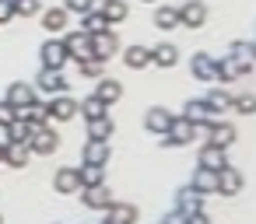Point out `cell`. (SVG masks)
<instances>
[{"label": "cell", "mask_w": 256, "mask_h": 224, "mask_svg": "<svg viewBox=\"0 0 256 224\" xmlns=\"http://www.w3.org/2000/svg\"><path fill=\"white\" fill-rule=\"evenodd\" d=\"M95 98L102 102V105H116L120 98H123V84L116 81V77H98V84H95Z\"/></svg>", "instance_id": "13"}, {"label": "cell", "mask_w": 256, "mask_h": 224, "mask_svg": "<svg viewBox=\"0 0 256 224\" xmlns=\"http://www.w3.org/2000/svg\"><path fill=\"white\" fill-rule=\"evenodd\" d=\"M106 221L109 224H137V207L134 203H109V210H106Z\"/></svg>", "instance_id": "20"}, {"label": "cell", "mask_w": 256, "mask_h": 224, "mask_svg": "<svg viewBox=\"0 0 256 224\" xmlns=\"http://www.w3.org/2000/svg\"><path fill=\"white\" fill-rule=\"evenodd\" d=\"M238 74L232 70V63L221 56V60H214V81H221V84H228V81H235Z\"/></svg>", "instance_id": "38"}, {"label": "cell", "mask_w": 256, "mask_h": 224, "mask_svg": "<svg viewBox=\"0 0 256 224\" xmlns=\"http://www.w3.org/2000/svg\"><path fill=\"white\" fill-rule=\"evenodd\" d=\"M53 189H56L60 196H74V193L81 189L78 168H56V175H53Z\"/></svg>", "instance_id": "14"}, {"label": "cell", "mask_w": 256, "mask_h": 224, "mask_svg": "<svg viewBox=\"0 0 256 224\" xmlns=\"http://www.w3.org/2000/svg\"><path fill=\"white\" fill-rule=\"evenodd\" d=\"M235 126L232 123H214L210 119V126H207V144H214V147H221V151H228L232 144H235Z\"/></svg>", "instance_id": "11"}, {"label": "cell", "mask_w": 256, "mask_h": 224, "mask_svg": "<svg viewBox=\"0 0 256 224\" xmlns=\"http://www.w3.org/2000/svg\"><path fill=\"white\" fill-rule=\"evenodd\" d=\"M179 11V25L182 28H200L204 21H207V7H204V0H186L182 7H176Z\"/></svg>", "instance_id": "8"}, {"label": "cell", "mask_w": 256, "mask_h": 224, "mask_svg": "<svg viewBox=\"0 0 256 224\" xmlns=\"http://www.w3.org/2000/svg\"><path fill=\"white\" fill-rule=\"evenodd\" d=\"M36 88H42L50 98H53V95H64V91H67L64 70H50V67H42V70H39V77H36Z\"/></svg>", "instance_id": "10"}, {"label": "cell", "mask_w": 256, "mask_h": 224, "mask_svg": "<svg viewBox=\"0 0 256 224\" xmlns=\"http://www.w3.org/2000/svg\"><path fill=\"white\" fill-rule=\"evenodd\" d=\"M4 102H11L14 109H25L28 102H36V84H25V81L8 84V98H4Z\"/></svg>", "instance_id": "16"}, {"label": "cell", "mask_w": 256, "mask_h": 224, "mask_svg": "<svg viewBox=\"0 0 256 224\" xmlns=\"http://www.w3.org/2000/svg\"><path fill=\"white\" fill-rule=\"evenodd\" d=\"M200 207H204V196H200L196 189L182 186V189L176 193V210H179V214H186V217H190V214H196Z\"/></svg>", "instance_id": "19"}, {"label": "cell", "mask_w": 256, "mask_h": 224, "mask_svg": "<svg viewBox=\"0 0 256 224\" xmlns=\"http://www.w3.org/2000/svg\"><path fill=\"white\" fill-rule=\"evenodd\" d=\"M18 116L32 126V130H39V126H46V123H53L50 119V109H46V102H28L25 109H18Z\"/></svg>", "instance_id": "17"}, {"label": "cell", "mask_w": 256, "mask_h": 224, "mask_svg": "<svg viewBox=\"0 0 256 224\" xmlns=\"http://www.w3.org/2000/svg\"><path fill=\"white\" fill-rule=\"evenodd\" d=\"M32 133H36V130H32V126H28V123H25V119L18 116V119H14L11 126H4V144H8V140H18V144H28V140H32Z\"/></svg>", "instance_id": "31"}, {"label": "cell", "mask_w": 256, "mask_h": 224, "mask_svg": "<svg viewBox=\"0 0 256 224\" xmlns=\"http://www.w3.org/2000/svg\"><path fill=\"white\" fill-rule=\"evenodd\" d=\"M196 133H193V123L186 119V116H172V123H168V130L162 133V144L165 147H182V144H190Z\"/></svg>", "instance_id": "2"}, {"label": "cell", "mask_w": 256, "mask_h": 224, "mask_svg": "<svg viewBox=\"0 0 256 224\" xmlns=\"http://www.w3.org/2000/svg\"><path fill=\"white\" fill-rule=\"evenodd\" d=\"M0 158H4V140H0Z\"/></svg>", "instance_id": "46"}, {"label": "cell", "mask_w": 256, "mask_h": 224, "mask_svg": "<svg viewBox=\"0 0 256 224\" xmlns=\"http://www.w3.org/2000/svg\"><path fill=\"white\" fill-rule=\"evenodd\" d=\"M162 224H186V214L172 210V214H165V221H162Z\"/></svg>", "instance_id": "44"}, {"label": "cell", "mask_w": 256, "mask_h": 224, "mask_svg": "<svg viewBox=\"0 0 256 224\" xmlns=\"http://www.w3.org/2000/svg\"><path fill=\"white\" fill-rule=\"evenodd\" d=\"M78 179H81V189L98 186V182H106V165H92V161H84V165L78 168Z\"/></svg>", "instance_id": "29"}, {"label": "cell", "mask_w": 256, "mask_h": 224, "mask_svg": "<svg viewBox=\"0 0 256 224\" xmlns=\"http://www.w3.org/2000/svg\"><path fill=\"white\" fill-rule=\"evenodd\" d=\"M204 102L210 105V112H224V109H232V95H228L224 88H210Z\"/></svg>", "instance_id": "34"}, {"label": "cell", "mask_w": 256, "mask_h": 224, "mask_svg": "<svg viewBox=\"0 0 256 224\" xmlns=\"http://www.w3.org/2000/svg\"><path fill=\"white\" fill-rule=\"evenodd\" d=\"M116 53H120V39H116L112 25L92 35V56H95V60H102V63H106V60H109V56H116Z\"/></svg>", "instance_id": "3"}, {"label": "cell", "mask_w": 256, "mask_h": 224, "mask_svg": "<svg viewBox=\"0 0 256 224\" xmlns=\"http://www.w3.org/2000/svg\"><path fill=\"white\" fill-rule=\"evenodd\" d=\"M14 18V4H11V0H0V25H8Z\"/></svg>", "instance_id": "43"}, {"label": "cell", "mask_w": 256, "mask_h": 224, "mask_svg": "<svg viewBox=\"0 0 256 224\" xmlns=\"http://www.w3.org/2000/svg\"><path fill=\"white\" fill-rule=\"evenodd\" d=\"M109 158H112L109 140H92V137H88V144H84V161H92V165H109Z\"/></svg>", "instance_id": "23"}, {"label": "cell", "mask_w": 256, "mask_h": 224, "mask_svg": "<svg viewBox=\"0 0 256 224\" xmlns=\"http://www.w3.org/2000/svg\"><path fill=\"white\" fill-rule=\"evenodd\" d=\"M252 53H256L252 39H249V42L242 39V42H232V49H228V56H224V60H228V63H232V70L242 77V74H252Z\"/></svg>", "instance_id": "1"}, {"label": "cell", "mask_w": 256, "mask_h": 224, "mask_svg": "<svg viewBox=\"0 0 256 224\" xmlns=\"http://www.w3.org/2000/svg\"><path fill=\"white\" fill-rule=\"evenodd\" d=\"M78 193H81V203H84V207H92V210H109V203H112V193H109V186H106V182L88 186V189H78Z\"/></svg>", "instance_id": "9"}, {"label": "cell", "mask_w": 256, "mask_h": 224, "mask_svg": "<svg viewBox=\"0 0 256 224\" xmlns=\"http://www.w3.org/2000/svg\"><path fill=\"white\" fill-rule=\"evenodd\" d=\"M154 28H162V32H168V28H179V11L176 7H158L154 11Z\"/></svg>", "instance_id": "33"}, {"label": "cell", "mask_w": 256, "mask_h": 224, "mask_svg": "<svg viewBox=\"0 0 256 224\" xmlns=\"http://www.w3.org/2000/svg\"><path fill=\"white\" fill-rule=\"evenodd\" d=\"M190 189H196L200 196H204V193H214V189H218V172L196 165V172H193V179H190Z\"/></svg>", "instance_id": "24"}, {"label": "cell", "mask_w": 256, "mask_h": 224, "mask_svg": "<svg viewBox=\"0 0 256 224\" xmlns=\"http://www.w3.org/2000/svg\"><path fill=\"white\" fill-rule=\"evenodd\" d=\"M18 119V109L11 105V102H0V130H4V126H11Z\"/></svg>", "instance_id": "42"}, {"label": "cell", "mask_w": 256, "mask_h": 224, "mask_svg": "<svg viewBox=\"0 0 256 224\" xmlns=\"http://www.w3.org/2000/svg\"><path fill=\"white\" fill-rule=\"evenodd\" d=\"M168 123H172V112H168V109H162V105L148 109V116H144V126H148V133H158V137L168 130Z\"/></svg>", "instance_id": "22"}, {"label": "cell", "mask_w": 256, "mask_h": 224, "mask_svg": "<svg viewBox=\"0 0 256 224\" xmlns=\"http://www.w3.org/2000/svg\"><path fill=\"white\" fill-rule=\"evenodd\" d=\"M196 165H200V168L218 172V168H224V165H228V154H224L221 147H214V144H204V147H200V154H196Z\"/></svg>", "instance_id": "18"}, {"label": "cell", "mask_w": 256, "mask_h": 224, "mask_svg": "<svg viewBox=\"0 0 256 224\" xmlns=\"http://www.w3.org/2000/svg\"><path fill=\"white\" fill-rule=\"evenodd\" d=\"M64 46H67V56L70 60H78V63L81 60H92V35L88 32H81V28L78 32H67L64 35Z\"/></svg>", "instance_id": "6"}, {"label": "cell", "mask_w": 256, "mask_h": 224, "mask_svg": "<svg viewBox=\"0 0 256 224\" xmlns=\"http://www.w3.org/2000/svg\"><path fill=\"white\" fill-rule=\"evenodd\" d=\"M112 130H116V126H112L109 112H106V116H98V119H88V137H92V140H109V137H112Z\"/></svg>", "instance_id": "32"}, {"label": "cell", "mask_w": 256, "mask_h": 224, "mask_svg": "<svg viewBox=\"0 0 256 224\" xmlns=\"http://www.w3.org/2000/svg\"><path fill=\"white\" fill-rule=\"evenodd\" d=\"M232 109H235V112H242V116H252V109H256V98H252V91H249V95H238V98H232Z\"/></svg>", "instance_id": "39"}, {"label": "cell", "mask_w": 256, "mask_h": 224, "mask_svg": "<svg viewBox=\"0 0 256 224\" xmlns=\"http://www.w3.org/2000/svg\"><path fill=\"white\" fill-rule=\"evenodd\" d=\"M102 28H109V21H106L98 11H88V14H81V32L95 35V32H102Z\"/></svg>", "instance_id": "36"}, {"label": "cell", "mask_w": 256, "mask_h": 224, "mask_svg": "<svg viewBox=\"0 0 256 224\" xmlns=\"http://www.w3.org/2000/svg\"><path fill=\"white\" fill-rule=\"evenodd\" d=\"M39 60H42V67H50V70H64V63L70 60L64 39H46V42L39 46Z\"/></svg>", "instance_id": "4"}, {"label": "cell", "mask_w": 256, "mask_h": 224, "mask_svg": "<svg viewBox=\"0 0 256 224\" xmlns=\"http://www.w3.org/2000/svg\"><path fill=\"white\" fill-rule=\"evenodd\" d=\"M28 158H32V151H28V144H18V140H8L4 144V165H11V168H25L28 165Z\"/></svg>", "instance_id": "15"}, {"label": "cell", "mask_w": 256, "mask_h": 224, "mask_svg": "<svg viewBox=\"0 0 256 224\" xmlns=\"http://www.w3.org/2000/svg\"><path fill=\"white\" fill-rule=\"evenodd\" d=\"M214 60H218V56H210V53H193L190 74L200 77V81H214Z\"/></svg>", "instance_id": "21"}, {"label": "cell", "mask_w": 256, "mask_h": 224, "mask_svg": "<svg viewBox=\"0 0 256 224\" xmlns=\"http://www.w3.org/2000/svg\"><path fill=\"white\" fill-rule=\"evenodd\" d=\"M123 63H126L130 70H144V67H151V49H148V46H130V49L123 53Z\"/></svg>", "instance_id": "27"}, {"label": "cell", "mask_w": 256, "mask_h": 224, "mask_svg": "<svg viewBox=\"0 0 256 224\" xmlns=\"http://www.w3.org/2000/svg\"><path fill=\"white\" fill-rule=\"evenodd\" d=\"M140 4H154V0H140Z\"/></svg>", "instance_id": "47"}, {"label": "cell", "mask_w": 256, "mask_h": 224, "mask_svg": "<svg viewBox=\"0 0 256 224\" xmlns=\"http://www.w3.org/2000/svg\"><path fill=\"white\" fill-rule=\"evenodd\" d=\"M67 14H88L92 11V0H64V4H60Z\"/></svg>", "instance_id": "40"}, {"label": "cell", "mask_w": 256, "mask_h": 224, "mask_svg": "<svg viewBox=\"0 0 256 224\" xmlns=\"http://www.w3.org/2000/svg\"><path fill=\"white\" fill-rule=\"evenodd\" d=\"M56 147H60V133L53 130V123L39 126V130L32 133V140H28V151H32V154H42V158H46V154H53Z\"/></svg>", "instance_id": "5"}, {"label": "cell", "mask_w": 256, "mask_h": 224, "mask_svg": "<svg viewBox=\"0 0 256 224\" xmlns=\"http://www.w3.org/2000/svg\"><path fill=\"white\" fill-rule=\"evenodd\" d=\"M78 112H81L84 119H98V116H106V112H109V105H102V102H98V98L92 95V98L78 102Z\"/></svg>", "instance_id": "35"}, {"label": "cell", "mask_w": 256, "mask_h": 224, "mask_svg": "<svg viewBox=\"0 0 256 224\" xmlns=\"http://www.w3.org/2000/svg\"><path fill=\"white\" fill-rule=\"evenodd\" d=\"M186 224H210V221H207V214H204V210H196V214H190V217H186Z\"/></svg>", "instance_id": "45"}, {"label": "cell", "mask_w": 256, "mask_h": 224, "mask_svg": "<svg viewBox=\"0 0 256 224\" xmlns=\"http://www.w3.org/2000/svg\"><path fill=\"white\" fill-rule=\"evenodd\" d=\"M67 18H70V14H67L64 7H50V11H42V28L56 35V32L67 28Z\"/></svg>", "instance_id": "30"}, {"label": "cell", "mask_w": 256, "mask_h": 224, "mask_svg": "<svg viewBox=\"0 0 256 224\" xmlns=\"http://www.w3.org/2000/svg\"><path fill=\"white\" fill-rule=\"evenodd\" d=\"M78 67H81V77H102V60H95V56L92 60H81Z\"/></svg>", "instance_id": "41"}, {"label": "cell", "mask_w": 256, "mask_h": 224, "mask_svg": "<svg viewBox=\"0 0 256 224\" xmlns=\"http://www.w3.org/2000/svg\"><path fill=\"white\" fill-rule=\"evenodd\" d=\"M14 4V18L22 14V18H36L39 11H42V0H11Z\"/></svg>", "instance_id": "37"}, {"label": "cell", "mask_w": 256, "mask_h": 224, "mask_svg": "<svg viewBox=\"0 0 256 224\" xmlns=\"http://www.w3.org/2000/svg\"><path fill=\"white\" fill-rule=\"evenodd\" d=\"M109 25H120V21H126V14H130V7H126V0H102V11H98Z\"/></svg>", "instance_id": "26"}, {"label": "cell", "mask_w": 256, "mask_h": 224, "mask_svg": "<svg viewBox=\"0 0 256 224\" xmlns=\"http://www.w3.org/2000/svg\"><path fill=\"white\" fill-rule=\"evenodd\" d=\"M182 116L196 126V123H207V119H214V112H210V105L204 102V98H190L186 102V109H182Z\"/></svg>", "instance_id": "25"}, {"label": "cell", "mask_w": 256, "mask_h": 224, "mask_svg": "<svg viewBox=\"0 0 256 224\" xmlns=\"http://www.w3.org/2000/svg\"><path fill=\"white\" fill-rule=\"evenodd\" d=\"M46 109H50V119H56V123H70L78 116V102L70 95H53L46 102Z\"/></svg>", "instance_id": "7"}, {"label": "cell", "mask_w": 256, "mask_h": 224, "mask_svg": "<svg viewBox=\"0 0 256 224\" xmlns=\"http://www.w3.org/2000/svg\"><path fill=\"white\" fill-rule=\"evenodd\" d=\"M0 224H4V217H0Z\"/></svg>", "instance_id": "48"}, {"label": "cell", "mask_w": 256, "mask_h": 224, "mask_svg": "<svg viewBox=\"0 0 256 224\" xmlns=\"http://www.w3.org/2000/svg\"><path fill=\"white\" fill-rule=\"evenodd\" d=\"M151 63H154V67H176V63H179V49H176L172 42H162V46L151 49Z\"/></svg>", "instance_id": "28"}, {"label": "cell", "mask_w": 256, "mask_h": 224, "mask_svg": "<svg viewBox=\"0 0 256 224\" xmlns=\"http://www.w3.org/2000/svg\"><path fill=\"white\" fill-rule=\"evenodd\" d=\"M102 224H109V221H102Z\"/></svg>", "instance_id": "49"}, {"label": "cell", "mask_w": 256, "mask_h": 224, "mask_svg": "<svg viewBox=\"0 0 256 224\" xmlns=\"http://www.w3.org/2000/svg\"><path fill=\"white\" fill-rule=\"evenodd\" d=\"M238 189H242V172L232 168V165L218 168V189H214V193H221V196H238Z\"/></svg>", "instance_id": "12"}]
</instances>
